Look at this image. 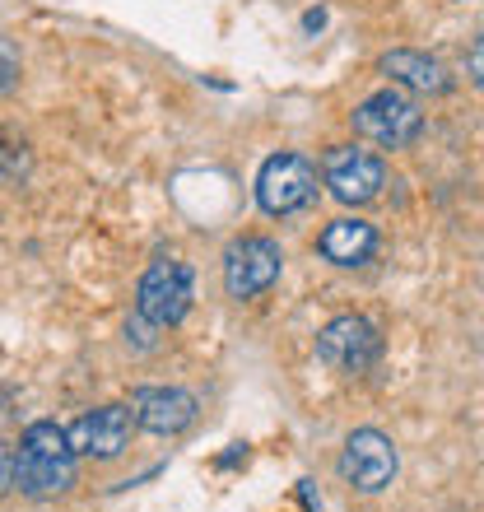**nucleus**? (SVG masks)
I'll return each mask as SVG.
<instances>
[{
	"instance_id": "obj_7",
	"label": "nucleus",
	"mask_w": 484,
	"mask_h": 512,
	"mask_svg": "<svg viewBox=\"0 0 484 512\" xmlns=\"http://www.w3.org/2000/svg\"><path fill=\"white\" fill-rule=\"evenodd\" d=\"M396 447L382 429H354L345 438V452H340V475L350 480L359 494H377V489H387L396 480Z\"/></svg>"
},
{
	"instance_id": "obj_11",
	"label": "nucleus",
	"mask_w": 484,
	"mask_h": 512,
	"mask_svg": "<svg viewBox=\"0 0 484 512\" xmlns=\"http://www.w3.org/2000/svg\"><path fill=\"white\" fill-rule=\"evenodd\" d=\"M317 252H322L331 266H363V261L377 252V229L363 224V219H336V224L322 229Z\"/></svg>"
},
{
	"instance_id": "obj_6",
	"label": "nucleus",
	"mask_w": 484,
	"mask_h": 512,
	"mask_svg": "<svg viewBox=\"0 0 484 512\" xmlns=\"http://www.w3.org/2000/svg\"><path fill=\"white\" fill-rule=\"evenodd\" d=\"M284 252L275 238H238L224 252V289L229 298H256L280 280Z\"/></svg>"
},
{
	"instance_id": "obj_1",
	"label": "nucleus",
	"mask_w": 484,
	"mask_h": 512,
	"mask_svg": "<svg viewBox=\"0 0 484 512\" xmlns=\"http://www.w3.org/2000/svg\"><path fill=\"white\" fill-rule=\"evenodd\" d=\"M191 266L177 261V256H159L149 261V270L135 284V317L149 326V331H168L191 312Z\"/></svg>"
},
{
	"instance_id": "obj_8",
	"label": "nucleus",
	"mask_w": 484,
	"mask_h": 512,
	"mask_svg": "<svg viewBox=\"0 0 484 512\" xmlns=\"http://www.w3.org/2000/svg\"><path fill=\"white\" fill-rule=\"evenodd\" d=\"M135 429H140L135 405H103V410H89L70 424V447H75V457L112 461L126 452Z\"/></svg>"
},
{
	"instance_id": "obj_14",
	"label": "nucleus",
	"mask_w": 484,
	"mask_h": 512,
	"mask_svg": "<svg viewBox=\"0 0 484 512\" xmlns=\"http://www.w3.org/2000/svg\"><path fill=\"white\" fill-rule=\"evenodd\" d=\"M0 56H5V75H0V89L14 94V42H0Z\"/></svg>"
},
{
	"instance_id": "obj_12",
	"label": "nucleus",
	"mask_w": 484,
	"mask_h": 512,
	"mask_svg": "<svg viewBox=\"0 0 484 512\" xmlns=\"http://www.w3.org/2000/svg\"><path fill=\"white\" fill-rule=\"evenodd\" d=\"M382 70L396 84L415 89V94H447L452 89V75H447L443 61H433L424 52H410V47H396V52L382 56Z\"/></svg>"
},
{
	"instance_id": "obj_5",
	"label": "nucleus",
	"mask_w": 484,
	"mask_h": 512,
	"mask_svg": "<svg viewBox=\"0 0 484 512\" xmlns=\"http://www.w3.org/2000/svg\"><path fill=\"white\" fill-rule=\"evenodd\" d=\"M377 354H382V336L359 312L326 322L322 336H317V359L326 368H336V373H368L377 364Z\"/></svg>"
},
{
	"instance_id": "obj_13",
	"label": "nucleus",
	"mask_w": 484,
	"mask_h": 512,
	"mask_svg": "<svg viewBox=\"0 0 484 512\" xmlns=\"http://www.w3.org/2000/svg\"><path fill=\"white\" fill-rule=\"evenodd\" d=\"M466 70H471V84L484 94V33L471 42V56H466Z\"/></svg>"
},
{
	"instance_id": "obj_10",
	"label": "nucleus",
	"mask_w": 484,
	"mask_h": 512,
	"mask_svg": "<svg viewBox=\"0 0 484 512\" xmlns=\"http://www.w3.org/2000/svg\"><path fill=\"white\" fill-rule=\"evenodd\" d=\"M75 485V457H38V452H5V489H24V494H61Z\"/></svg>"
},
{
	"instance_id": "obj_4",
	"label": "nucleus",
	"mask_w": 484,
	"mask_h": 512,
	"mask_svg": "<svg viewBox=\"0 0 484 512\" xmlns=\"http://www.w3.org/2000/svg\"><path fill=\"white\" fill-rule=\"evenodd\" d=\"M322 182L331 187V196L345 205H368L382 196L387 187V168L377 154L359 145H331L322 159Z\"/></svg>"
},
{
	"instance_id": "obj_3",
	"label": "nucleus",
	"mask_w": 484,
	"mask_h": 512,
	"mask_svg": "<svg viewBox=\"0 0 484 512\" xmlns=\"http://www.w3.org/2000/svg\"><path fill=\"white\" fill-rule=\"evenodd\" d=\"M350 122H354V131H359L363 140H373V145L405 149V145H415L419 131H424V112H419V103L410 94H401V89H382V94L363 98Z\"/></svg>"
},
{
	"instance_id": "obj_9",
	"label": "nucleus",
	"mask_w": 484,
	"mask_h": 512,
	"mask_svg": "<svg viewBox=\"0 0 484 512\" xmlns=\"http://www.w3.org/2000/svg\"><path fill=\"white\" fill-rule=\"evenodd\" d=\"M135 419L145 433H159V438H177L196 424V396L182 387H140L131 396Z\"/></svg>"
},
{
	"instance_id": "obj_2",
	"label": "nucleus",
	"mask_w": 484,
	"mask_h": 512,
	"mask_svg": "<svg viewBox=\"0 0 484 512\" xmlns=\"http://www.w3.org/2000/svg\"><path fill=\"white\" fill-rule=\"evenodd\" d=\"M317 201V168H312L303 154L294 149H280L261 163L256 173V205L266 210L270 219H284V215H298Z\"/></svg>"
}]
</instances>
